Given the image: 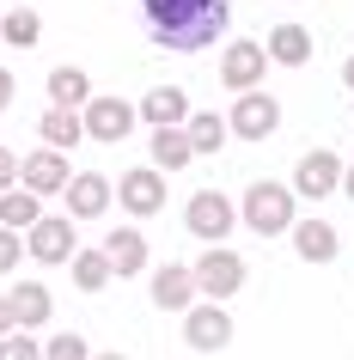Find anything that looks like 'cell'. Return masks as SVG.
I'll return each mask as SVG.
<instances>
[{
	"label": "cell",
	"mask_w": 354,
	"mask_h": 360,
	"mask_svg": "<svg viewBox=\"0 0 354 360\" xmlns=\"http://www.w3.org/2000/svg\"><path fill=\"white\" fill-rule=\"evenodd\" d=\"M153 165H165V171L189 165V134H177V129H159V134H153Z\"/></svg>",
	"instance_id": "25"
},
{
	"label": "cell",
	"mask_w": 354,
	"mask_h": 360,
	"mask_svg": "<svg viewBox=\"0 0 354 360\" xmlns=\"http://www.w3.org/2000/svg\"><path fill=\"white\" fill-rule=\"evenodd\" d=\"M189 275H196V293H208V300H226V293H239V287H244V263L232 257V250H220V245L208 250Z\"/></svg>",
	"instance_id": "4"
},
{
	"label": "cell",
	"mask_w": 354,
	"mask_h": 360,
	"mask_svg": "<svg viewBox=\"0 0 354 360\" xmlns=\"http://www.w3.org/2000/svg\"><path fill=\"white\" fill-rule=\"evenodd\" d=\"M43 195H31V190H6L0 195V226H13V232H31L43 220V208H37Z\"/></svg>",
	"instance_id": "21"
},
{
	"label": "cell",
	"mask_w": 354,
	"mask_h": 360,
	"mask_svg": "<svg viewBox=\"0 0 354 360\" xmlns=\"http://www.w3.org/2000/svg\"><path fill=\"white\" fill-rule=\"evenodd\" d=\"M104 257H110L116 275H134V269H147V238L122 226V232H110V238H104Z\"/></svg>",
	"instance_id": "18"
},
{
	"label": "cell",
	"mask_w": 354,
	"mask_h": 360,
	"mask_svg": "<svg viewBox=\"0 0 354 360\" xmlns=\"http://www.w3.org/2000/svg\"><path fill=\"white\" fill-rule=\"evenodd\" d=\"M13 184H19V153H13V147H0V195L13 190Z\"/></svg>",
	"instance_id": "30"
},
{
	"label": "cell",
	"mask_w": 354,
	"mask_h": 360,
	"mask_svg": "<svg viewBox=\"0 0 354 360\" xmlns=\"http://www.w3.org/2000/svg\"><path fill=\"white\" fill-rule=\"evenodd\" d=\"M141 116H147L153 129H177V122L189 116V104H184V92H177V86H153V92L141 98Z\"/></svg>",
	"instance_id": "15"
},
{
	"label": "cell",
	"mask_w": 354,
	"mask_h": 360,
	"mask_svg": "<svg viewBox=\"0 0 354 360\" xmlns=\"http://www.w3.org/2000/svg\"><path fill=\"white\" fill-rule=\"evenodd\" d=\"M293 245H299L305 263H330V257H336V226H324V220H299Z\"/></svg>",
	"instance_id": "20"
},
{
	"label": "cell",
	"mask_w": 354,
	"mask_h": 360,
	"mask_svg": "<svg viewBox=\"0 0 354 360\" xmlns=\"http://www.w3.org/2000/svg\"><path fill=\"white\" fill-rule=\"evenodd\" d=\"M147 13V31L159 49H177V56H196L214 37H226L232 25V6L226 0H141Z\"/></svg>",
	"instance_id": "1"
},
{
	"label": "cell",
	"mask_w": 354,
	"mask_h": 360,
	"mask_svg": "<svg viewBox=\"0 0 354 360\" xmlns=\"http://www.w3.org/2000/svg\"><path fill=\"white\" fill-rule=\"evenodd\" d=\"M25 250H31L37 263H68V257H74V220L43 214L37 226H31V238H25Z\"/></svg>",
	"instance_id": "7"
},
{
	"label": "cell",
	"mask_w": 354,
	"mask_h": 360,
	"mask_svg": "<svg viewBox=\"0 0 354 360\" xmlns=\"http://www.w3.org/2000/svg\"><path fill=\"white\" fill-rule=\"evenodd\" d=\"M13 330H19V318H13V300L0 293V336H13Z\"/></svg>",
	"instance_id": "31"
},
{
	"label": "cell",
	"mask_w": 354,
	"mask_h": 360,
	"mask_svg": "<svg viewBox=\"0 0 354 360\" xmlns=\"http://www.w3.org/2000/svg\"><path fill=\"white\" fill-rule=\"evenodd\" d=\"M275 122H281V104L269 92H239V110H232V122L226 129H239V134H251V141H263V134H275Z\"/></svg>",
	"instance_id": "11"
},
{
	"label": "cell",
	"mask_w": 354,
	"mask_h": 360,
	"mask_svg": "<svg viewBox=\"0 0 354 360\" xmlns=\"http://www.w3.org/2000/svg\"><path fill=\"white\" fill-rule=\"evenodd\" d=\"M13 92H19V86H13V74H6V68H0V110H6V104H13Z\"/></svg>",
	"instance_id": "32"
},
{
	"label": "cell",
	"mask_w": 354,
	"mask_h": 360,
	"mask_svg": "<svg viewBox=\"0 0 354 360\" xmlns=\"http://www.w3.org/2000/svg\"><path fill=\"white\" fill-rule=\"evenodd\" d=\"M68 153H56V147H37V153H25L19 159V184L31 195H56V190H68Z\"/></svg>",
	"instance_id": "3"
},
{
	"label": "cell",
	"mask_w": 354,
	"mask_h": 360,
	"mask_svg": "<svg viewBox=\"0 0 354 360\" xmlns=\"http://www.w3.org/2000/svg\"><path fill=\"white\" fill-rule=\"evenodd\" d=\"M342 79H348V86H354V56H348V68H342Z\"/></svg>",
	"instance_id": "34"
},
{
	"label": "cell",
	"mask_w": 354,
	"mask_h": 360,
	"mask_svg": "<svg viewBox=\"0 0 354 360\" xmlns=\"http://www.w3.org/2000/svg\"><path fill=\"white\" fill-rule=\"evenodd\" d=\"M293 184L305 195H330V190H342V159H336V153H305V159H299V171H293Z\"/></svg>",
	"instance_id": "12"
},
{
	"label": "cell",
	"mask_w": 354,
	"mask_h": 360,
	"mask_svg": "<svg viewBox=\"0 0 354 360\" xmlns=\"http://www.w3.org/2000/svg\"><path fill=\"white\" fill-rule=\"evenodd\" d=\"M110 177H98V171H80L68 177V220H98V214L110 208Z\"/></svg>",
	"instance_id": "10"
},
{
	"label": "cell",
	"mask_w": 354,
	"mask_h": 360,
	"mask_svg": "<svg viewBox=\"0 0 354 360\" xmlns=\"http://www.w3.org/2000/svg\"><path fill=\"white\" fill-rule=\"evenodd\" d=\"M6 300H13V318H19V330H37V323H49V287H43V281H19Z\"/></svg>",
	"instance_id": "16"
},
{
	"label": "cell",
	"mask_w": 354,
	"mask_h": 360,
	"mask_svg": "<svg viewBox=\"0 0 354 360\" xmlns=\"http://www.w3.org/2000/svg\"><path fill=\"white\" fill-rule=\"evenodd\" d=\"M0 360H43V348L25 330H13V336H0Z\"/></svg>",
	"instance_id": "28"
},
{
	"label": "cell",
	"mask_w": 354,
	"mask_h": 360,
	"mask_svg": "<svg viewBox=\"0 0 354 360\" xmlns=\"http://www.w3.org/2000/svg\"><path fill=\"white\" fill-rule=\"evenodd\" d=\"M86 74H80V68H49V104H56V110H74V104H86Z\"/></svg>",
	"instance_id": "22"
},
{
	"label": "cell",
	"mask_w": 354,
	"mask_h": 360,
	"mask_svg": "<svg viewBox=\"0 0 354 360\" xmlns=\"http://www.w3.org/2000/svg\"><path fill=\"white\" fill-rule=\"evenodd\" d=\"M342 190H348V195H354V165H348V171H342Z\"/></svg>",
	"instance_id": "33"
},
{
	"label": "cell",
	"mask_w": 354,
	"mask_h": 360,
	"mask_svg": "<svg viewBox=\"0 0 354 360\" xmlns=\"http://www.w3.org/2000/svg\"><path fill=\"white\" fill-rule=\"evenodd\" d=\"M263 61H269L263 43H232V49L220 56V79L232 86V92H257L263 86Z\"/></svg>",
	"instance_id": "9"
},
{
	"label": "cell",
	"mask_w": 354,
	"mask_h": 360,
	"mask_svg": "<svg viewBox=\"0 0 354 360\" xmlns=\"http://www.w3.org/2000/svg\"><path fill=\"white\" fill-rule=\"evenodd\" d=\"M68 263H74V281L86 287V293H98V287H104V281H110V275H116V269H110V257H104V250H86V257H80V250H74Z\"/></svg>",
	"instance_id": "24"
},
{
	"label": "cell",
	"mask_w": 354,
	"mask_h": 360,
	"mask_svg": "<svg viewBox=\"0 0 354 360\" xmlns=\"http://www.w3.org/2000/svg\"><path fill=\"white\" fill-rule=\"evenodd\" d=\"M13 269H19V232L0 226V275H13Z\"/></svg>",
	"instance_id": "29"
},
{
	"label": "cell",
	"mask_w": 354,
	"mask_h": 360,
	"mask_svg": "<svg viewBox=\"0 0 354 360\" xmlns=\"http://www.w3.org/2000/svg\"><path fill=\"white\" fill-rule=\"evenodd\" d=\"M184 226L196 232V238H208V245H220L226 232H232V202H226L220 190H202V195H189V208H184Z\"/></svg>",
	"instance_id": "5"
},
{
	"label": "cell",
	"mask_w": 354,
	"mask_h": 360,
	"mask_svg": "<svg viewBox=\"0 0 354 360\" xmlns=\"http://www.w3.org/2000/svg\"><path fill=\"white\" fill-rule=\"evenodd\" d=\"M269 61H281V68L312 61V31H305V25H281V31H269Z\"/></svg>",
	"instance_id": "17"
},
{
	"label": "cell",
	"mask_w": 354,
	"mask_h": 360,
	"mask_svg": "<svg viewBox=\"0 0 354 360\" xmlns=\"http://www.w3.org/2000/svg\"><path fill=\"white\" fill-rule=\"evenodd\" d=\"M226 122L220 116H189V153H220Z\"/></svg>",
	"instance_id": "26"
},
{
	"label": "cell",
	"mask_w": 354,
	"mask_h": 360,
	"mask_svg": "<svg viewBox=\"0 0 354 360\" xmlns=\"http://www.w3.org/2000/svg\"><path fill=\"white\" fill-rule=\"evenodd\" d=\"M244 220H251V232H287L293 226V195H287V184H251L244 190Z\"/></svg>",
	"instance_id": "2"
},
{
	"label": "cell",
	"mask_w": 354,
	"mask_h": 360,
	"mask_svg": "<svg viewBox=\"0 0 354 360\" xmlns=\"http://www.w3.org/2000/svg\"><path fill=\"white\" fill-rule=\"evenodd\" d=\"M37 31H43L37 6H13V13L0 19V43H13V49H31V43H37Z\"/></svg>",
	"instance_id": "23"
},
{
	"label": "cell",
	"mask_w": 354,
	"mask_h": 360,
	"mask_svg": "<svg viewBox=\"0 0 354 360\" xmlns=\"http://www.w3.org/2000/svg\"><path fill=\"white\" fill-rule=\"evenodd\" d=\"M37 134H43V147H56V153H68V147H80V141H86L80 116H74V110H56V104H49V116L37 122Z\"/></svg>",
	"instance_id": "19"
},
{
	"label": "cell",
	"mask_w": 354,
	"mask_h": 360,
	"mask_svg": "<svg viewBox=\"0 0 354 360\" xmlns=\"http://www.w3.org/2000/svg\"><path fill=\"white\" fill-rule=\"evenodd\" d=\"M189 300H196V275H189V269L165 263L159 275H153V305H159V311H184Z\"/></svg>",
	"instance_id": "13"
},
{
	"label": "cell",
	"mask_w": 354,
	"mask_h": 360,
	"mask_svg": "<svg viewBox=\"0 0 354 360\" xmlns=\"http://www.w3.org/2000/svg\"><path fill=\"white\" fill-rule=\"evenodd\" d=\"M184 330H189V348H226L232 342V323H226L220 305H196Z\"/></svg>",
	"instance_id": "14"
},
{
	"label": "cell",
	"mask_w": 354,
	"mask_h": 360,
	"mask_svg": "<svg viewBox=\"0 0 354 360\" xmlns=\"http://www.w3.org/2000/svg\"><path fill=\"white\" fill-rule=\"evenodd\" d=\"M92 360H122V354H92Z\"/></svg>",
	"instance_id": "35"
},
{
	"label": "cell",
	"mask_w": 354,
	"mask_h": 360,
	"mask_svg": "<svg viewBox=\"0 0 354 360\" xmlns=\"http://www.w3.org/2000/svg\"><path fill=\"white\" fill-rule=\"evenodd\" d=\"M116 202L129 214H159L165 208V177L153 165H141V171H129V177H116Z\"/></svg>",
	"instance_id": "6"
},
{
	"label": "cell",
	"mask_w": 354,
	"mask_h": 360,
	"mask_svg": "<svg viewBox=\"0 0 354 360\" xmlns=\"http://www.w3.org/2000/svg\"><path fill=\"white\" fill-rule=\"evenodd\" d=\"M80 129L92 134V141H122L134 129V110L122 98H86V116H80Z\"/></svg>",
	"instance_id": "8"
},
{
	"label": "cell",
	"mask_w": 354,
	"mask_h": 360,
	"mask_svg": "<svg viewBox=\"0 0 354 360\" xmlns=\"http://www.w3.org/2000/svg\"><path fill=\"white\" fill-rule=\"evenodd\" d=\"M43 360H92V354H86V342L68 330V336H49V342H43Z\"/></svg>",
	"instance_id": "27"
}]
</instances>
